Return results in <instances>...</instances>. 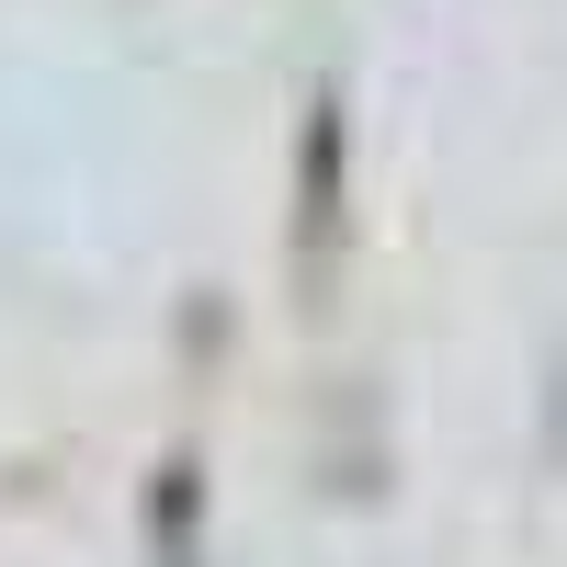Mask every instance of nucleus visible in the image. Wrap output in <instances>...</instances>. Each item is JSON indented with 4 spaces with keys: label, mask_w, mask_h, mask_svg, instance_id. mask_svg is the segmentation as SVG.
Segmentation results:
<instances>
[{
    "label": "nucleus",
    "mask_w": 567,
    "mask_h": 567,
    "mask_svg": "<svg viewBox=\"0 0 567 567\" xmlns=\"http://www.w3.org/2000/svg\"><path fill=\"white\" fill-rule=\"evenodd\" d=\"M329 171H341V103L307 114V205H296V250L307 261L329 250V216H341V205H329Z\"/></svg>",
    "instance_id": "f257e3e1"
}]
</instances>
